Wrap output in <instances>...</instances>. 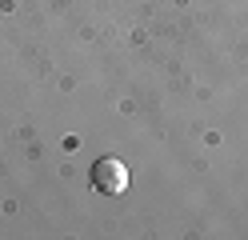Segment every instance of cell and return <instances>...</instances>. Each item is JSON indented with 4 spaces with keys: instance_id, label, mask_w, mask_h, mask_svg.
Masks as SVG:
<instances>
[{
    "instance_id": "cell-1",
    "label": "cell",
    "mask_w": 248,
    "mask_h": 240,
    "mask_svg": "<svg viewBox=\"0 0 248 240\" xmlns=\"http://www.w3.org/2000/svg\"><path fill=\"white\" fill-rule=\"evenodd\" d=\"M92 188L104 192V196H120L124 188H128V168H124V160L116 156H104L92 164Z\"/></svg>"
}]
</instances>
